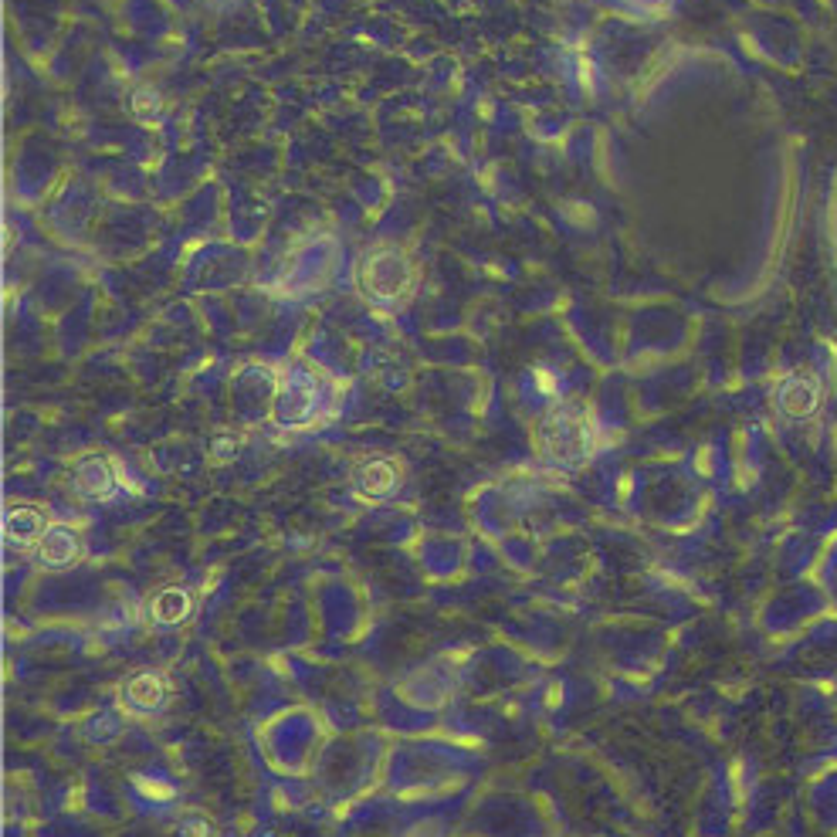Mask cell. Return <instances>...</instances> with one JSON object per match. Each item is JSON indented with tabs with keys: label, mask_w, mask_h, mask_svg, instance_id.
<instances>
[{
	"label": "cell",
	"mask_w": 837,
	"mask_h": 837,
	"mask_svg": "<svg viewBox=\"0 0 837 837\" xmlns=\"http://www.w3.org/2000/svg\"><path fill=\"white\" fill-rule=\"evenodd\" d=\"M353 282L370 305L397 309L417 289V265L400 244H373L356 258Z\"/></svg>",
	"instance_id": "obj_1"
},
{
	"label": "cell",
	"mask_w": 837,
	"mask_h": 837,
	"mask_svg": "<svg viewBox=\"0 0 837 837\" xmlns=\"http://www.w3.org/2000/svg\"><path fill=\"white\" fill-rule=\"evenodd\" d=\"M543 451L556 465H580L594 455V427L577 407H556L543 421Z\"/></svg>",
	"instance_id": "obj_2"
},
{
	"label": "cell",
	"mask_w": 837,
	"mask_h": 837,
	"mask_svg": "<svg viewBox=\"0 0 837 837\" xmlns=\"http://www.w3.org/2000/svg\"><path fill=\"white\" fill-rule=\"evenodd\" d=\"M322 407V387L309 373H292L289 380L278 387L275 411L285 424H305L319 414Z\"/></svg>",
	"instance_id": "obj_3"
},
{
	"label": "cell",
	"mask_w": 837,
	"mask_h": 837,
	"mask_svg": "<svg viewBox=\"0 0 837 837\" xmlns=\"http://www.w3.org/2000/svg\"><path fill=\"white\" fill-rule=\"evenodd\" d=\"M75 485L82 488L85 495H92V499H109V495L116 492V472H112L109 458L89 455V458L78 461Z\"/></svg>",
	"instance_id": "obj_4"
},
{
	"label": "cell",
	"mask_w": 837,
	"mask_h": 837,
	"mask_svg": "<svg viewBox=\"0 0 837 837\" xmlns=\"http://www.w3.org/2000/svg\"><path fill=\"white\" fill-rule=\"evenodd\" d=\"M400 485V475H397V465L394 461H366V465L356 472V488L366 495V499H387V495H394V488Z\"/></svg>",
	"instance_id": "obj_5"
},
{
	"label": "cell",
	"mask_w": 837,
	"mask_h": 837,
	"mask_svg": "<svg viewBox=\"0 0 837 837\" xmlns=\"http://www.w3.org/2000/svg\"><path fill=\"white\" fill-rule=\"evenodd\" d=\"M4 529H7V539H14V543H41V536L48 533V522L31 505H17V509L7 512Z\"/></svg>",
	"instance_id": "obj_6"
},
{
	"label": "cell",
	"mask_w": 837,
	"mask_h": 837,
	"mask_svg": "<svg viewBox=\"0 0 837 837\" xmlns=\"http://www.w3.org/2000/svg\"><path fill=\"white\" fill-rule=\"evenodd\" d=\"M126 695L133 712H156L163 705V695H167V682L156 671H143L126 685Z\"/></svg>",
	"instance_id": "obj_7"
},
{
	"label": "cell",
	"mask_w": 837,
	"mask_h": 837,
	"mask_svg": "<svg viewBox=\"0 0 837 837\" xmlns=\"http://www.w3.org/2000/svg\"><path fill=\"white\" fill-rule=\"evenodd\" d=\"M780 407L783 414L790 417H807L810 411L817 407V387L804 377H790L787 383L780 387Z\"/></svg>",
	"instance_id": "obj_8"
},
{
	"label": "cell",
	"mask_w": 837,
	"mask_h": 837,
	"mask_svg": "<svg viewBox=\"0 0 837 837\" xmlns=\"http://www.w3.org/2000/svg\"><path fill=\"white\" fill-rule=\"evenodd\" d=\"M129 106H133L136 119H156V112H160V95H156L153 89H136Z\"/></svg>",
	"instance_id": "obj_9"
}]
</instances>
